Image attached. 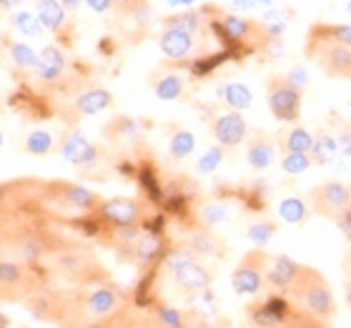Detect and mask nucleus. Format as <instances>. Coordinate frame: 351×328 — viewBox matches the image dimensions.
Wrapping results in <instances>:
<instances>
[{"label": "nucleus", "mask_w": 351, "mask_h": 328, "mask_svg": "<svg viewBox=\"0 0 351 328\" xmlns=\"http://www.w3.org/2000/svg\"><path fill=\"white\" fill-rule=\"evenodd\" d=\"M163 268H166V276L171 278L173 288L183 296H198V293L208 291L216 278V270L208 268L204 258L191 253L186 246L166 251Z\"/></svg>", "instance_id": "obj_1"}, {"label": "nucleus", "mask_w": 351, "mask_h": 328, "mask_svg": "<svg viewBox=\"0 0 351 328\" xmlns=\"http://www.w3.org/2000/svg\"><path fill=\"white\" fill-rule=\"evenodd\" d=\"M286 296L304 311H311L314 316L326 318V321H334L339 314V303L334 299V291H331L326 276L314 266H306V263L301 266L299 278L293 281Z\"/></svg>", "instance_id": "obj_2"}, {"label": "nucleus", "mask_w": 351, "mask_h": 328, "mask_svg": "<svg viewBox=\"0 0 351 328\" xmlns=\"http://www.w3.org/2000/svg\"><path fill=\"white\" fill-rule=\"evenodd\" d=\"M48 278L38 273L36 268H28L18 261L0 258V301L5 303H25L36 291L45 288Z\"/></svg>", "instance_id": "obj_3"}, {"label": "nucleus", "mask_w": 351, "mask_h": 328, "mask_svg": "<svg viewBox=\"0 0 351 328\" xmlns=\"http://www.w3.org/2000/svg\"><path fill=\"white\" fill-rule=\"evenodd\" d=\"M301 98H304V88L291 81V75L271 73L266 78V101H269L271 116L278 123L293 125L301 118Z\"/></svg>", "instance_id": "obj_4"}, {"label": "nucleus", "mask_w": 351, "mask_h": 328, "mask_svg": "<svg viewBox=\"0 0 351 328\" xmlns=\"http://www.w3.org/2000/svg\"><path fill=\"white\" fill-rule=\"evenodd\" d=\"M306 58L314 60L326 78L351 81V48H346V45L334 43V40H324V38H319L316 33L308 30Z\"/></svg>", "instance_id": "obj_5"}, {"label": "nucleus", "mask_w": 351, "mask_h": 328, "mask_svg": "<svg viewBox=\"0 0 351 328\" xmlns=\"http://www.w3.org/2000/svg\"><path fill=\"white\" fill-rule=\"evenodd\" d=\"M71 299H73V286H45L25 301V308L38 321L58 328L71 311Z\"/></svg>", "instance_id": "obj_6"}, {"label": "nucleus", "mask_w": 351, "mask_h": 328, "mask_svg": "<svg viewBox=\"0 0 351 328\" xmlns=\"http://www.w3.org/2000/svg\"><path fill=\"white\" fill-rule=\"evenodd\" d=\"M306 203L311 213L339 223L351 211V186L341 181H324L308 190Z\"/></svg>", "instance_id": "obj_7"}, {"label": "nucleus", "mask_w": 351, "mask_h": 328, "mask_svg": "<svg viewBox=\"0 0 351 328\" xmlns=\"http://www.w3.org/2000/svg\"><path fill=\"white\" fill-rule=\"evenodd\" d=\"M271 253L263 248H251L241 255L231 270V286L239 296H258L266 288V266H269Z\"/></svg>", "instance_id": "obj_8"}, {"label": "nucleus", "mask_w": 351, "mask_h": 328, "mask_svg": "<svg viewBox=\"0 0 351 328\" xmlns=\"http://www.w3.org/2000/svg\"><path fill=\"white\" fill-rule=\"evenodd\" d=\"M45 193L51 198V203L58 208V211H66V208H73L81 216H90V213H98L103 198L95 193V190H88L86 186H78V183L71 181H51L45 183Z\"/></svg>", "instance_id": "obj_9"}, {"label": "nucleus", "mask_w": 351, "mask_h": 328, "mask_svg": "<svg viewBox=\"0 0 351 328\" xmlns=\"http://www.w3.org/2000/svg\"><path fill=\"white\" fill-rule=\"evenodd\" d=\"M78 328H163V323L156 318L151 306L136 303V301L128 299L123 306H118L116 311H110L108 316L86 321Z\"/></svg>", "instance_id": "obj_10"}, {"label": "nucleus", "mask_w": 351, "mask_h": 328, "mask_svg": "<svg viewBox=\"0 0 351 328\" xmlns=\"http://www.w3.org/2000/svg\"><path fill=\"white\" fill-rule=\"evenodd\" d=\"M95 216L103 220V226L108 228H143V223L148 220L146 203L138 198H108L101 203Z\"/></svg>", "instance_id": "obj_11"}, {"label": "nucleus", "mask_w": 351, "mask_h": 328, "mask_svg": "<svg viewBox=\"0 0 351 328\" xmlns=\"http://www.w3.org/2000/svg\"><path fill=\"white\" fill-rule=\"evenodd\" d=\"M293 301L284 293L269 291V296L251 301L246 306V318L254 328H278L286 321Z\"/></svg>", "instance_id": "obj_12"}, {"label": "nucleus", "mask_w": 351, "mask_h": 328, "mask_svg": "<svg viewBox=\"0 0 351 328\" xmlns=\"http://www.w3.org/2000/svg\"><path fill=\"white\" fill-rule=\"evenodd\" d=\"M208 131H211L216 146L226 148V151H234L249 138V123L243 113H236V110H223V113H213L211 121H208Z\"/></svg>", "instance_id": "obj_13"}, {"label": "nucleus", "mask_w": 351, "mask_h": 328, "mask_svg": "<svg viewBox=\"0 0 351 328\" xmlns=\"http://www.w3.org/2000/svg\"><path fill=\"white\" fill-rule=\"evenodd\" d=\"M58 151L63 155V161H68L75 168H83V171L93 168L98 163V158H101V148L93 146L81 128H71V131L63 133Z\"/></svg>", "instance_id": "obj_14"}, {"label": "nucleus", "mask_w": 351, "mask_h": 328, "mask_svg": "<svg viewBox=\"0 0 351 328\" xmlns=\"http://www.w3.org/2000/svg\"><path fill=\"white\" fill-rule=\"evenodd\" d=\"M121 258L128 263H133L138 270H148L154 263L163 261V255H166V241H163L161 234H154V231H143L138 241L133 243V246L123 248V251H118Z\"/></svg>", "instance_id": "obj_15"}, {"label": "nucleus", "mask_w": 351, "mask_h": 328, "mask_svg": "<svg viewBox=\"0 0 351 328\" xmlns=\"http://www.w3.org/2000/svg\"><path fill=\"white\" fill-rule=\"evenodd\" d=\"M33 73L45 86H58L66 81L68 75V58L58 45H45L43 51H38V63Z\"/></svg>", "instance_id": "obj_16"}, {"label": "nucleus", "mask_w": 351, "mask_h": 328, "mask_svg": "<svg viewBox=\"0 0 351 328\" xmlns=\"http://www.w3.org/2000/svg\"><path fill=\"white\" fill-rule=\"evenodd\" d=\"M278 158V146H276V136H271L266 131H251L249 133V143H246V161L249 166L263 173L269 171Z\"/></svg>", "instance_id": "obj_17"}, {"label": "nucleus", "mask_w": 351, "mask_h": 328, "mask_svg": "<svg viewBox=\"0 0 351 328\" xmlns=\"http://www.w3.org/2000/svg\"><path fill=\"white\" fill-rule=\"evenodd\" d=\"M301 266L304 263L293 261L289 255H271L269 258V266H266V288L269 291H276V293H289V288L293 286V281L299 278L301 273Z\"/></svg>", "instance_id": "obj_18"}, {"label": "nucleus", "mask_w": 351, "mask_h": 328, "mask_svg": "<svg viewBox=\"0 0 351 328\" xmlns=\"http://www.w3.org/2000/svg\"><path fill=\"white\" fill-rule=\"evenodd\" d=\"M158 48L169 60L173 63H183L189 60L196 51V36L191 33H183V30H173V28H163L161 36H158Z\"/></svg>", "instance_id": "obj_19"}, {"label": "nucleus", "mask_w": 351, "mask_h": 328, "mask_svg": "<svg viewBox=\"0 0 351 328\" xmlns=\"http://www.w3.org/2000/svg\"><path fill=\"white\" fill-rule=\"evenodd\" d=\"M148 86L158 101H181L189 93L186 78L176 71H154L148 75Z\"/></svg>", "instance_id": "obj_20"}, {"label": "nucleus", "mask_w": 351, "mask_h": 328, "mask_svg": "<svg viewBox=\"0 0 351 328\" xmlns=\"http://www.w3.org/2000/svg\"><path fill=\"white\" fill-rule=\"evenodd\" d=\"M110 105H113V93H110L108 88L93 86L75 95L73 108L71 110H73V118H86V116H98L103 110H108Z\"/></svg>", "instance_id": "obj_21"}, {"label": "nucleus", "mask_w": 351, "mask_h": 328, "mask_svg": "<svg viewBox=\"0 0 351 328\" xmlns=\"http://www.w3.org/2000/svg\"><path fill=\"white\" fill-rule=\"evenodd\" d=\"M183 246L189 248L191 253H196L198 258H223L226 255V243L221 241L211 228H193L186 236Z\"/></svg>", "instance_id": "obj_22"}, {"label": "nucleus", "mask_w": 351, "mask_h": 328, "mask_svg": "<svg viewBox=\"0 0 351 328\" xmlns=\"http://www.w3.org/2000/svg\"><path fill=\"white\" fill-rule=\"evenodd\" d=\"M276 146L281 155L308 153L311 146H314V136H311L308 128H304V125H299V123L284 125V128H278V133H276Z\"/></svg>", "instance_id": "obj_23"}, {"label": "nucleus", "mask_w": 351, "mask_h": 328, "mask_svg": "<svg viewBox=\"0 0 351 328\" xmlns=\"http://www.w3.org/2000/svg\"><path fill=\"white\" fill-rule=\"evenodd\" d=\"M308 155H311V163H314V166H334L337 158L341 155L337 136H331L329 131L314 133V146H311Z\"/></svg>", "instance_id": "obj_24"}, {"label": "nucleus", "mask_w": 351, "mask_h": 328, "mask_svg": "<svg viewBox=\"0 0 351 328\" xmlns=\"http://www.w3.org/2000/svg\"><path fill=\"white\" fill-rule=\"evenodd\" d=\"M219 98L228 110H236V113L251 108V103H254V93L249 90V86H243L239 81L223 83L219 88Z\"/></svg>", "instance_id": "obj_25"}, {"label": "nucleus", "mask_w": 351, "mask_h": 328, "mask_svg": "<svg viewBox=\"0 0 351 328\" xmlns=\"http://www.w3.org/2000/svg\"><path fill=\"white\" fill-rule=\"evenodd\" d=\"M66 13L68 10L63 8L60 0H38L36 5V15L40 18V23H43V28L48 33H60L63 23H66Z\"/></svg>", "instance_id": "obj_26"}, {"label": "nucleus", "mask_w": 351, "mask_h": 328, "mask_svg": "<svg viewBox=\"0 0 351 328\" xmlns=\"http://www.w3.org/2000/svg\"><path fill=\"white\" fill-rule=\"evenodd\" d=\"M196 151V136L186 128H173L169 133V155L173 161H186Z\"/></svg>", "instance_id": "obj_27"}, {"label": "nucleus", "mask_w": 351, "mask_h": 328, "mask_svg": "<svg viewBox=\"0 0 351 328\" xmlns=\"http://www.w3.org/2000/svg\"><path fill=\"white\" fill-rule=\"evenodd\" d=\"M103 133H106V138H110V140H131L141 136V123L131 116H116L106 128H103Z\"/></svg>", "instance_id": "obj_28"}, {"label": "nucleus", "mask_w": 351, "mask_h": 328, "mask_svg": "<svg viewBox=\"0 0 351 328\" xmlns=\"http://www.w3.org/2000/svg\"><path fill=\"white\" fill-rule=\"evenodd\" d=\"M163 28L183 30V33L196 36L198 30L204 28V15H201V10H181V13L169 15V18L163 21Z\"/></svg>", "instance_id": "obj_29"}, {"label": "nucleus", "mask_w": 351, "mask_h": 328, "mask_svg": "<svg viewBox=\"0 0 351 328\" xmlns=\"http://www.w3.org/2000/svg\"><path fill=\"white\" fill-rule=\"evenodd\" d=\"M278 328H331V321L319 318V316H314L311 311H304L301 306L293 303L289 316H286V321Z\"/></svg>", "instance_id": "obj_30"}, {"label": "nucleus", "mask_w": 351, "mask_h": 328, "mask_svg": "<svg viewBox=\"0 0 351 328\" xmlns=\"http://www.w3.org/2000/svg\"><path fill=\"white\" fill-rule=\"evenodd\" d=\"M311 33H316L324 40H334L346 48H351V25L349 23H316L311 25Z\"/></svg>", "instance_id": "obj_31"}, {"label": "nucleus", "mask_w": 351, "mask_h": 328, "mask_svg": "<svg viewBox=\"0 0 351 328\" xmlns=\"http://www.w3.org/2000/svg\"><path fill=\"white\" fill-rule=\"evenodd\" d=\"M56 148V136L51 131H30L23 140V151L30 155H48Z\"/></svg>", "instance_id": "obj_32"}, {"label": "nucleus", "mask_w": 351, "mask_h": 328, "mask_svg": "<svg viewBox=\"0 0 351 328\" xmlns=\"http://www.w3.org/2000/svg\"><path fill=\"white\" fill-rule=\"evenodd\" d=\"M10 21H13V28L18 30V33H23V36H28V38L40 36L45 30L40 18L36 15V10H15V13L10 15Z\"/></svg>", "instance_id": "obj_33"}, {"label": "nucleus", "mask_w": 351, "mask_h": 328, "mask_svg": "<svg viewBox=\"0 0 351 328\" xmlns=\"http://www.w3.org/2000/svg\"><path fill=\"white\" fill-rule=\"evenodd\" d=\"M278 234V223L271 218H261L256 223H251L249 231H246V238L256 248H266L271 243V238Z\"/></svg>", "instance_id": "obj_34"}, {"label": "nucleus", "mask_w": 351, "mask_h": 328, "mask_svg": "<svg viewBox=\"0 0 351 328\" xmlns=\"http://www.w3.org/2000/svg\"><path fill=\"white\" fill-rule=\"evenodd\" d=\"M278 213H281V218L286 223H291V226H299L304 220L308 218V203L306 201H301V198H284L281 203H278Z\"/></svg>", "instance_id": "obj_35"}, {"label": "nucleus", "mask_w": 351, "mask_h": 328, "mask_svg": "<svg viewBox=\"0 0 351 328\" xmlns=\"http://www.w3.org/2000/svg\"><path fill=\"white\" fill-rule=\"evenodd\" d=\"M8 48H10V60L18 71H33L38 63V51L30 48L28 43H15V40H8Z\"/></svg>", "instance_id": "obj_36"}, {"label": "nucleus", "mask_w": 351, "mask_h": 328, "mask_svg": "<svg viewBox=\"0 0 351 328\" xmlns=\"http://www.w3.org/2000/svg\"><path fill=\"white\" fill-rule=\"evenodd\" d=\"M228 58H231L228 51H219V53H213V55H201V58L191 60V66H189L191 75H193V78H206V75H211L221 63H226Z\"/></svg>", "instance_id": "obj_37"}, {"label": "nucleus", "mask_w": 351, "mask_h": 328, "mask_svg": "<svg viewBox=\"0 0 351 328\" xmlns=\"http://www.w3.org/2000/svg\"><path fill=\"white\" fill-rule=\"evenodd\" d=\"M223 158H226V148H221V146L208 148V151H204V153H201V158L196 161V171L201 175L216 173V171H219V166L223 163Z\"/></svg>", "instance_id": "obj_38"}, {"label": "nucleus", "mask_w": 351, "mask_h": 328, "mask_svg": "<svg viewBox=\"0 0 351 328\" xmlns=\"http://www.w3.org/2000/svg\"><path fill=\"white\" fill-rule=\"evenodd\" d=\"M314 166L311 163V155L308 153H289V155H281V171L286 175H301L306 173L308 168Z\"/></svg>", "instance_id": "obj_39"}, {"label": "nucleus", "mask_w": 351, "mask_h": 328, "mask_svg": "<svg viewBox=\"0 0 351 328\" xmlns=\"http://www.w3.org/2000/svg\"><path fill=\"white\" fill-rule=\"evenodd\" d=\"M226 205L221 203H211L206 205L204 211H201V218H204L206 226H216V223H221V220H226Z\"/></svg>", "instance_id": "obj_40"}, {"label": "nucleus", "mask_w": 351, "mask_h": 328, "mask_svg": "<svg viewBox=\"0 0 351 328\" xmlns=\"http://www.w3.org/2000/svg\"><path fill=\"white\" fill-rule=\"evenodd\" d=\"M274 0H231L234 10H269Z\"/></svg>", "instance_id": "obj_41"}, {"label": "nucleus", "mask_w": 351, "mask_h": 328, "mask_svg": "<svg viewBox=\"0 0 351 328\" xmlns=\"http://www.w3.org/2000/svg\"><path fill=\"white\" fill-rule=\"evenodd\" d=\"M118 0H86V5L93 10V13H108V10H113L116 8Z\"/></svg>", "instance_id": "obj_42"}, {"label": "nucleus", "mask_w": 351, "mask_h": 328, "mask_svg": "<svg viewBox=\"0 0 351 328\" xmlns=\"http://www.w3.org/2000/svg\"><path fill=\"white\" fill-rule=\"evenodd\" d=\"M339 151H341V155L344 158H349L351 155V131H341V136H339Z\"/></svg>", "instance_id": "obj_43"}, {"label": "nucleus", "mask_w": 351, "mask_h": 328, "mask_svg": "<svg viewBox=\"0 0 351 328\" xmlns=\"http://www.w3.org/2000/svg\"><path fill=\"white\" fill-rule=\"evenodd\" d=\"M166 3H169L171 8H191L196 0H166Z\"/></svg>", "instance_id": "obj_44"}, {"label": "nucleus", "mask_w": 351, "mask_h": 328, "mask_svg": "<svg viewBox=\"0 0 351 328\" xmlns=\"http://www.w3.org/2000/svg\"><path fill=\"white\" fill-rule=\"evenodd\" d=\"M60 3H63V8H66V10H78L83 0H60Z\"/></svg>", "instance_id": "obj_45"}, {"label": "nucleus", "mask_w": 351, "mask_h": 328, "mask_svg": "<svg viewBox=\"0 0 351 328\" xmlns=\"http://www.w3.org/2000/svg\"><path fill=\"white\" fill-rule=\"evenodd\" d=\"M344 299H346V306L351 308V278L344 281Z\"/></svg>", "instance_id": "obj_46"}, {"label": "nucleus", "mask_w": 351, "mask_h": 328, "mask_svg": "<svg viewBox=\"0 0 351 328\" xmlns=\"http://www.w3.org/2000/svg\"><path fill=\"white\" fill-rule=\"evenodd\" d=\"M23 0H0V8L3 10H10V8H15V5H21Z\"/></svg>", "instance_id": "obj_47"}, {"label": "nucleus", "mask_w": 351, "mask_h": 328, "mask_svg": "<svg viewBox=\"0 0 351 328\" xmlns=\"http://www.w3.org/2000/svg\"><path fill=\"white\" fill-rule=\"evenodd\" d=\"M8 326H10V318H8V316L0 311V328H8Z\"/></svg>", "instance_id": "obj_48"}, {"label": "nucleus", "mask_w": 351, "mask_h": 328, "mask_svg": "<svg viewBox=\"0 0 351 328\" xmlns=\"http://www.w3.org/2000/svg\"><path fill=\"white\" fill-rule=\"evenodd\" d=\"M3 140H5V138H3V133H0V148H3Z\"/></svg>", "instance_id": "obj_49"}, {"label": "nucleus", "mask_w": 351, "mask_h": 328, "mask_svg": "<svg viewBox=\"0 0 351 328\" xmlns=\"http://www.w3.org/2000/svg\"><path fill=\"white\" fill-rule=\"evenodd\" d=\"M0 110H3V98H0Z\"/></svg>", "instance_id": "obj_50"}, {"label": "nucleus", "mask_w": 351, "mask_h": 328, "mask_svg": "<svg viewBox=\"0 0 351 328\" xmlns=\"http://www.w3.org/2000/svg\"><path fill=\"white\" fill-rule=\"evenodd\" d=\"M349 10H351V3H349Z\"/></svg>", "instance_id": "obj_51"}, {"label": "nucleus", "mask_w": 351, "mask_h": 328, "mask_svg": "<svg viewBox=\"0 0 351 328\" xmlns=\"http://www.w3.org/2000/svg\"><path fill=\"white\" fill-rule=\"evenodd\" d=\"M21 328H28V326H21Z\"/></svg>", "instance_id": "obj_52"}]
</instances>
